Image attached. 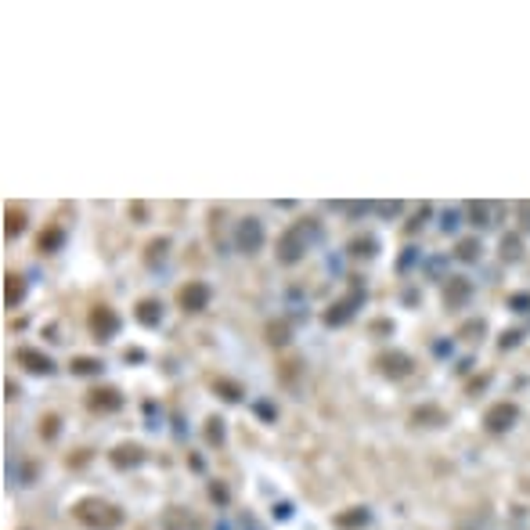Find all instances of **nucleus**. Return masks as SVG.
I'll return each mask as SVG.
<instances>
[{
    "label": "nucleus",
    "instance_id": "5701e85b",
    "mask_svg": "<svg viewBox=\"0 0 530 530\" xmlns=\"http://www.w3.org/2000/svg\"><path fill=\"white\" fill-rule=\"evenodd\" d=\"M530 307V296L526 292H519V296H512V311H526Z\"/></svg>",
    "mask_w": 530,
    "mask_h": 530
},
{
    "label": "nucleus",
    "instance_id": "aec40b11",
    "mask_svg": "<svg viewBox=\"0 0 530 530\" xmlns=\"http://www.w3.org/2000/svg\"><path fill=\"white\" fill-rule=\"evenodd\" d=\"M58 242H62V231H58V227H47V231L40 234V249H47V253H51Z\"/></svg>",
    "mask_w": 530,
    "mask_h": 530
},
{
    "label": "nucleus",
    "instance_id": "39448f33",
    "mask_svg": "<svg viewBox=\"0 0 530 530\" xmlns=\"http://www.w3.org/2000/svg\"><path fill=\"white\" fill-rule=\"evenodd\" d=\"M260 246H264V227H260L256 217H246L239 224V249L242 253H256Z\"/></svg>",
    "mask_w": 530,
    "mask_h": 530
},
{
    "label": "nucleus",
    "instance_id": "4468645a",
    "mask_svg": "<svg viewBox=\"0 0 530 530\" xmlns=\"http://www.w3.org/2000/svg\"><path fill=\"white\" fill-rule=\"evenodd\" d=\"M4 278H8V285H4V303H8V307H19V300H22V292H26V285H22V274L8 271Z\"/></svg>",
    "mask_w": 530,
    "mask_h": 530
},
{
    "label": "nucleus",
    "instance_id": "b1692460",
    "mask_svg": "<svg viewBox=\"0 0 530 530\" xmlns=\"http://www.w3.org/2000/svg\"><path fill=\"white\" fill-rule=\"evenodd\" d=\"M43 422H47V426H40V433H47V437H54V433H58V419H54V415H47Z\"/></svg>",
    "mask_w": 530,
    "mask_h": 530
},
{
    "label": "nucleus",
    "instance_id": "f03ea898",
    "mask_svg": "<svg viewBox=\"0 0 530 530\" xmlns=\"http://www.w3.org/2000/svg\"><path fill=\"white\" fill-rule=\"evenodd\" d=\"M516 419H519V407H516L512 400H498L494 407H487L484 430H487V433H505V430H512Z\"/></svg>",
    "mask_w": 530,
    "mask_h": 530
},
{
    "label": "nucleus",
    "instance_id": "a211bd4d",
    "mask_svg": "<svg viewBox=\"0 0 530 530\" xmlns=\"http://www.w3.org/2000/svg\"><path fill=\"white\" fill-rule=\"evenodd\" d=\"M76 375H94V372H101V361H94V358H73V365H69Z\"/></svg>",
    "mask_w": 530,
    "mask_h": 530
},
{
    "label": "nucleus",
    "instance_id": "9b49d317",
    "mask_svg": "<svg viewBox=\"0 0 530 530\" xmlns=\"http://www.w3.org/2000/svg\"><path fill=\"white\" fill-rule=\"evenodd\" d=\"M120 404H123V397H120V390H112V386L90 393V407H94V411H115Z\"/></svg>",
    "mask_w": 530,
    "mask_h": 530
},
{
    "label": "nucleus",
    "instance_id": "412c9836",
    "mask_svg": "<svg viewBox=\"0 0 530 530\" xmlns=\"http://www.w3.org/2000/svg\"><path fill=\"white\" fill-rule=\"evenodd\" d=\"M469 217H473V224L487 227V224H491V220H487V202H473V206H469Z\"/></svg>",
    "mask_w": 530,
    "mask_h": 530
},
{
    "label": "nucleus",
    "instance_id": "f8f14e48",
    "mask_svg": "<svg viewBox=\"0 0 530 530\" xmlns=\"http://www.w3.org/2000/svg\"><path fill=\"white\" fill-rule=\"evenodd\" d=\"M141 458H145V451H141L137 444H120V447L112 451V465H115V469H127V465H137Z\"/></svg>",
    "mask_w": 530,
    "mask_h": 530
},
{
    "label": "nucleus",
    "instance_id": "a878e982",
    "mask_svg": "<svg viewBox=\"0 0 530 530\" xmlns=\"http://www.w3.org/2000/svg\"><path fill=\"white\" fill-rule=\"evenodd\" d=\"M516 209H519V217H523V227L530 231V202H519Z\"/></svg>",
    "mask_w": 530,
    "mask_h": 530
},
{
    "label": "nucleus",
    "instance_id": "393cba45",
    "mask_svg": "<svg viewBox=\"0 0 530 530\" xmlns=\"http://www.w3.org/2000/svg\"><path fill=\"white\" fill-rule=\"evenodd\" d=\"M209 422H213V426L206 430V437H209V440H220V437H224V430H220V419H209Z\"/></svg>",
    "mask_w": 530,
    "mask_h": 530
},
{
    "label": "nucleus",
    "instance_id": "1a4fd4ad",
    "mask_svg": "<svg viewBox=\"0 0 530 530\" xmlns=\"http://www.w3.org/2000/svg\"><path fill=\"white\" fill-rule=\"evenodd\" d=\"M361 296H365V292H361L358 285H353V289H350V296H343V300H339V303H336V307L325 314V321H328V325H343V321L353 314V303H358Z\"/></svg>",
    "mask_w": 530,
    "mask_h": 530
},
{
    "label": "nucleus",
    "instance_id": "ddd939ff",
    "mask_svg": "<svg viewBox=\"0 0 530 530\" xmlns=\"http://www.w3.org/2000/svg\"><path fill=\"white\" fill-rule=\"evenodd\" d=\"M15 361H22L29 372H51V361L43 358V353H36V350H29V346H22V350H15Z\"/></svg>",
    "mask_w": 530,
    "mask_h": 530
},
{
    "label": "nucleus",
    "instance_id": "20e7f679",
    "mask_svg": "<svg viewBox=\"0 0 530 530\" xmlns=\"http://www.w3.org/2000/svg\"><path fill=\"white\" fill-rule=\"evenodd\" d=\"M177 303H181L185 311H206L209 307V285L206 281H185L181 289H177Z\"/></svg>",
    "mask_w": 530,
    "mask_h": 530
},
{
    "label": "nucleus",
    "instance_id": "4be33fe9",
    "mask_svg": "<svg viewBox=\"0 0 530 530\" xmlns=\"http://www.w3.org/2000/svg\"><path fill=\"white\" fill-rule=\"evenodd\" d=\"M267 339L281 346V343H289V328H285V325H271V328H267Z\"/></svg>",
    "mask_w": 530,
    "mask_h": 530
},
{
    "label": "nucleus",
    "instance_id": "bb28decb",
    "mask_svg": "<svg viewBox=\"0 0 530 530\" xmlns=\"http://www.w3.org/2000/svg\"><path fill=\"white\" fill-rule=\"evenodd\" d=\"M516 343H519V332H505V336H502V350H505V346H516Z\"/></svg>",
    "mask_w": 530,
    "mask_h": 530
},
{
    "label": "nucleus",
    "instance_id": "6ab92c4d",
    "mask_svg": "<svg viewBox=\"0 0 530 530\" xmlns=\"http://www.w3.org/2000/svg\"><path fill=\"white\" fill-rule=\"evenodd\" d=\"M365 519H368V512H365V509H353V512L336 516V526H361Z\"/></svg>",
    "mask_w": 530,
    "mask_h": 530
},
{
    "label": "nucleus",
    "instance_id": "dca6fc26",
    "mask_svg": "<svg viewBox=\"0 0 530 530\" xmlns=\"http://www.w3.org/2000/svg\"><path fill=\"white\" fill-rule=\"evenodd\" d=\"M519 256H523V242H519V234H505V239H502V260L516 264Z\"/></svg>",
    "mask_w": 530,
    "mask_h": 530
},
{
    "label": "nucleus",
    "instance_id": "7ed1b4c3",
    "mask_svg": "<svg viewBox=\"0 0 530 530\" xmlns=\"http://www.w3.org/2000/svg\"><path fill=\"white\" fill-rule=\"evenodd\" d=\"M307 253V239H303V224H292L285 234H281V242H278V260L281 264H296L300 256Z\"/></svg>",
    "mask_w": 530,
    "mask_h": 530
},
{
    "label": "nucleus",
    "instance_id": "9d476101",
    "mask_svg": "<svg viewBox=\"0 0 530 530\" xmlns=\"http://www.w3.org/2000/svg\"><path fill=\"white\" fill-rule=\"evenodd\" d=\"M134 318H137L145 328H155V325L162 321V303H159V300H141V303L134 307Z\"/></svg>",
    "mask_w": 530,
    "mask_h": 530
},
{
    "label": "nucleus",
    "instance_id": "0eeeda50",
    "mask_svg": "<svg viewBox=\"0 0 530 530\" xmlns=\"http://www.w3.org/2000/svg\"><path fill=\"white\" fill-rule=\"evenodd\" d=\"M379 372L390 375V379H404V375H411V358H407V353H400V350L383 353V358H379Z\"/></svg>",
    "mask_w": 530,
    "mask_h": 530
},
{
    "label": "nucleus",
    "instance_id": "f257e3e1",
    "mask_svg": "<svg viewBox=\"0 0 530 530\" xmlns=\"http://www.w3.org/2000/svg\"><path fill=\"white\" fill-rule=\"evenodd\" d=\"M73 516L83 526H90V530H115L123 523V512L115 509L112 502H101V498H80L73 505Z\"/></svg>",
    "mask_w": 530,
    "mask_h": 530
},
{
    "label": "nucleus",
    "instance_id": "6e6552de",
    "mask_svg": "<svg viewBox=\"0 0 530 530\" xmlns=\"http://www.w3.org/2000/svg\"><path fill=\"white\" fill-rule=\"evenodd\" d=\"M469 292H473V281H469V278H447V285H444V303L454 311V307H462V303L469 300Z\"/></svg>",
    "mask_w": 530,
    "mask_h": 530
},
{
    "label": "nucleus",
    "instance_id": "f3484780",
    "mask_svg": "<svg viewBox=\"0 0 530 530\" xmlns=\"http://www.w3.org/2000/svg\"><path fill=\"white\" fill-rule=\"evenodd\" d=\"M458 260H480V239H462L458 242Z\"/></svg>",
    "mask_w": 530,
    "mask_h": 530
},
{
    "label": "nucleus",
    "instance_id": "2eb2a0df",
    "mask_svg": "<svg viewBox=\"0 0 530 530\" xmlns=\"http://www.w3.org/2000/svg\"><path fill=\"white\" fill-rule=\"evenodd\" d=\"M4 217H8V224H4L8 239H15V234H22V227H26V213H22L19 206H8V209H4Z\"/></svg>",
    "mask_w": 530,
    "mask_h": 530
},
{
    "label": "nucleus",
    "instance_id": "423d86ee",
    "mask_svg": "<svg viewBox=\"0 0 530 530\" xmlns=\"http://www.w3.org/2000/svg\"><path fill=\"white\" fill-rule=\"evenodd\" d=\"M90 328H94V339H112L115 328H120V318L112 314V307H94L90 311Z\"/></svg>",
    "mask_w": 530,
    "mask_h": 530
}]
</instances>
